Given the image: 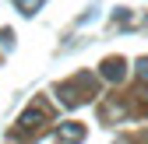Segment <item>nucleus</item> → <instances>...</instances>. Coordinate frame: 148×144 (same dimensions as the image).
Instances as JSON below:
<instances>
[{
  "label": "nucleus",
  "mask_w": 148,
  "mask_h": 144,
  "mask_svg": "<svg viewBox=\"0 0 148 144\" xmlns=\"http://www.w3.org/2000/svg\"><path fill=\"white\" fill-rule=\"evenodd\" d=\"M95 95H99V81H95V74H78V77L57 84V98L67 105V109H78V105H85L88 98H95Z\"/></svg>",
  "instance_id": "nucleus-1"
},
{
  "label": "nucleus",
  "mask_w": 148,
  "mask_h": 144,
  "mask_svg": "<svg viewBox=\"0 0 148 144\" xmlns=\"http://www.w3.org/2000/svg\"><path fill=\"white\" fill-rule=\"evenodd\" d=\"M46 123H49V105H46V102H32L28 109L18 116V130L32 134V130H42Z\"/></svg>",
  "instance_id": "nucleus-2"
},
{
  "label": "nucleus",
  "mask_w": 148,
  "mask_h": 144,
  "mask_svg": "<svg viewBox=\"0 0 148 144\" xmlns=\"http://www.w3.org/2000/svg\"><path fill=\"white\" fill-rule=\"evenodd\" d=\"M99 77L109 81V84H120V81L127 77V60H123V56H106V60L99 63Z\"/></svg>",
  "instance_id": "nucleus-3"
},
{
  "label": "nucleus",
  "mask_w": 148,
  "mask_h": 144,
  "mask_svg": "<svg viewBox=\"0 0 148 144\" xmlns=\"http://www.w3.org/2000/svg\"><path fill=\"white\" fill-rule=\"evenodd\" d=\"M127 113V105H123V98H106L102 105H99V116L106 120V123H113L116 116H123Z\"/></svg>",
  "instance_id": "nucleus-4"
},
{
  "label": "nucleus",
  "mask_w": 148,
  "mask_h": 144,
  "mask_svg": "<svg viewBox=\"0 0 148 144\" xmlns=\"http://www.w3.org/2000/svg\"><path fill=\"white\" fill-rule=\"evenodd\" d=\"M60 137L67 144H81L85 141V127H81V123H60Z\"/></svg>",
  "instance_id": "nucleus-5"
},
{
  "label": "nucleus",
  "mask_w": 148,
  "mask_h": 144,
  "mask_svg": "<svg viewBox=\"0 0 148 144\" xmlns=\"http://www.w3.org/2000/svg\"><path fill=\"white\" fill-rule=\"evenodd\" d=\"M14 4H18V11H21L25 18H32L35 11H39V7H42V0H14Z\"/></svg>",
  "instance_id": "nucleus-6"
},
{
  "label": "nucleus",
  "mask_w": 148,
  "mask_h": 144,
  "mask_svg": "<svg viewBox=\"0 0 148 144\" xmlns=\"http://www.w3.org/2000/svg\"><path fill=\"white\" fill-rule=\"evenodd\" d=\"M138 77H141V81H148V56H141V60H138Z\"/></svg>",
  "instance_id": "nucleus-7"
},
{
  "label": "nucleus",
  "mask_w": 148,
  "mask_h": 144,
  "mask_svg": "<svg viewBox=\"0 0 148 144\" xmlns=\"http://www.w3.org/2000/svg\"><path fill=\"white\" fill-rule=\"evenodd\" d=\"M0 42H4V46H14V32L11 28H0Z\"/></svg>",
  "instance_id": "nucleus-8"
},
{
  "label": "nucleus",
  "mask_w": 148,
  "mask_h": 144,
  "mask_svg": "<svg viewBox=\"0 0 148 144\" xmlns=\"http://www.w3.org/2000/svg\"><path fill=\"white\" fill-rule=\"evenodd\" d=\"M120 144H131V141H120Z\"/></svg>",
  "instance_id": "nucleus-9"
}]
</instances>
